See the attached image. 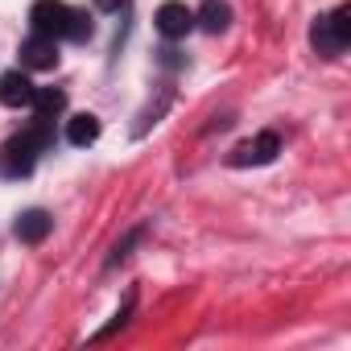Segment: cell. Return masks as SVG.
<instances>
[{
	"label": "cell",
	"instance_id": "cell-1",
	"mask_svg": "<svg viewBox=\"0 0 351 351\" xmlns=\"http://www.w3.org/2000/svg\"><path fill=\"white\" fill-rule=\"evenodd\" d=\"M50 141H54V120L38 116L34 128H25L13 141H5V149H0V173H5V178H29L38 157L50 149Z\"/></svg>",
	"mask_w": 351,
	"mask_h": 351
},
{
	"label": "cell",
	"instance_id": "cell-2",
	"mask_svg": "<svg viewBox=\"0 0 351 351\" xmlns=\"http://www.w3.org/2000/svg\"><path fill=\"white\" fill-rule=\"evenodd\" d=\"M347 42H351V9H347V5H339L335 13L318 17L314 29H310V46H314L322 58H339V54L347 50Z\"/></svg>",
	"mask_w": 351,
	"mask_h": 351
},
{
	"label": "cell",
	"instance_id": "cell-3",
	"mask_svg": "<svg viewBox=\"0 0 351 351\" xmlns=\"http://www.w3.org/2000/svg\"><path fill=\"white\" fill-rule=\"evenodd\" d=\"M71 17H75V9L71 5H62V0H38V5L29 9V21H34V34H46V38H66V29H71Z\"/></svg>",
	"mask_w": 351,
	"mask_h": 351
},
{
	"label": "cell",
	"instance_id": "cell-4",
	"mask_svg": "<svg viewBox=\"0 0 351 351\" xmlns=\"http://www.w3.org/2000/svg\"><path fill=\"white\" fill-rule=\"evenodd\" d=\"M277 153H281V136H277V132H256L252 141H244V145H236L228 161L244 169V165H269V161H273Z\"/></svg>",
	"mask_w": 351,
	"mask_h": 351
},
{
	"label": "cell",
	"instance_id": "cell-5",
	"mask_svg": "<svg viewBox=\"0 0 351 351\" xmlns=\"http://www.w3.org/2000/svg\"><path fill=\"white\" fill-rule=\"evenodd\" d=\"M153 25H157L161 38L178 42V38H186V34L195 29V13L182 5V0H165V5L157 9V17H153Z\"/></svg>",
	"mask_w": 351,
	"mask_h": 351
},
{
	"label": "cell",
	"instance_id": "cell-6",
	"mask_svg": "<svg viewBox=\"0 0 351 351\" xmlns=\"http://www.w3.org/2000/svg\"><path fill=\"white\" fill-rule=\"evenodd\" d=\"M21 66L25 71H54L58 66V38L34 34L21 42Z\"/></svg>",
	"mask_w": 351,
	"mask_h": 351
},
{
	"label": "cell",
	"instance_id": "cell-7",
	"mask_svg": "<svg viewBox=\"0 0 351 351\" xmlns=\"http://www.w3.org/2000/svg\"><path fill=\"white\" fill-rule=\"evenodd\" d=\"M34 79L25 71H9V75H0V104L5 108H34Z\"/></svg>",
	"mask_w": 351,
	"mask_h": 351
},
{
	"label": "cell",
	"instance_id": "cell-8",
	"mask_svg": "<svg viewBox=\"0 0 351 351\" xmlns=\"http://www.w3.org/2000/svg\"><path fill=\"white\" fill-rule=\"evenodd\" d=\"M50 215L42 211V207H34V211H21L17 215V223H13V236L21 240V244H42L46 236H50Z\"/></svg>",
	"mask_w": 351,
	"mask_h": 351
},
{
	"label": "cell",
	"instance_id": "cell-9",
	"mask_svg": "<svg viewBox=\"0 0 351 351\" xmlns=\"http://www.w3.org/2000/svg\"><path fill=\"white\" fill-rule=\"evenodd\" d=\"M195 25H203L207 34H223L232 25V9L223 5V0H203L199 13H195Z\"/></svg>",
	"mask_w": 351,
	"mask_h": 351
},
{
	"label": "cell",
	"instance_id": "cell-10",
	"mask_svg": "<svg viewBox=\"0 0 351 351\" xmlns=\"http://www.w3.org/2000/svg\"><path fill=\"white\" fill-rule=\"evenodd\" d=\"M66 141H71V145H79V149L95 145V141H99V120H95L91 112L71 116V124H66Z\"/></svg>",
	"mask_w": 351,
	"mask_h": 351
},
{
	"label": "cell",
	"instance_id": "cell-11",
	"mask_svg": "<svg viewBox=\"0 0 351 351\" xmlns=\"http://www.w3.org/2000/svg\"><path fill=\"white\" fill-rule=\"evenodd\" d=\"M34 108H38V116H42V120H54V116L66 108V95H62L58 87H38V95H34Z\"/></svg>",
	"mask_w": 351,
	"mask_h": 351
},
{
	"label": "cell",
	"instance_id": "cell-12",
	"mask_svg": "<svg viewBox=\"0 0 351 351\" xmlns=\"http://www.w3.org/2000/svg\"><path fill=\"white\" fill-rule=\"evenodd\" d=\"M141 236H145V232H141V228H132V232H128V236H124V240H120V244L112 248V256H108V269H112V265H120V261H124V256L132 252V244H136Z\"/></svg>",
	"mask_w": 351,
	"mask_h": 351
},
{
	"label": "cell",
	"instance_id": "cell-13",
	"mask_svg": "<svg viewBox=\"0 0 351 351\" xmlns=\"http://www.w3.org/2000/svg\"><path fill=\"white\" fill-rule=\"evenodd\" d=\"M128 314H132V293H128V298H124V306H120V310H116V318H112V322H108V326H104V330H99V335H95V339H112V335H116V330H120V326H124V322H128Z\"/></svg>",
	"mask_w": 351,
	"mask_h": 351
},
{
	"label": "cell",
	"instance_id": "cell-14",
	"mask_svg": "<svg viewBox=\"0 0 351 351\" xmlns=\"http://www.w3.org/2000/svg\"><path fill=\"white\" fill-rule=\"evenodd\" d=\"M66 38H71V42H87V38H91V17H87V13H75Z\"/></svg>",
	"mask_w": 351,
	"mask_h": 351
},
{
	"label": "cell",
	"instance_id": "cell-15",
	"mask_svg": "<svg viewBox=\"0 0 351 351\" xmlns=\"http://www.w3.org/2000/svg\"><path fill=\"white\" fill-rule=\"evenodd\" d=\"M124 5H128V0H95V9H99V13H120Z\"/></svg>",
	"mask_w": 351,
	"mask_h": 351
},
{
	"label": "cell",
	"instance_id": "cell-16",
	"mask_svg": "<svg viewBox=\"0 0 351 351\" xmlns=\"http://www.w3.org/2000/svg\"><path fill=\"white\" fill-rule=\"evenodd\" d=\"M161 62H165V66H178L182 58H178V50H161Z\"/></svg>",
	"mask_w": 351,
	"mask_h": 351
}]
</instances>
